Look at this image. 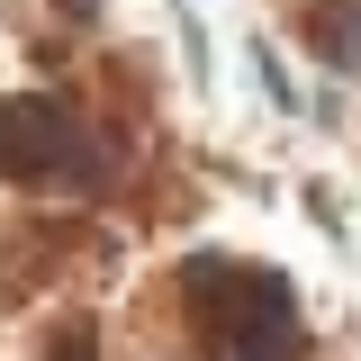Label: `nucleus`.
I'll return each instance as SVG.
<instances>
[{"instance_id":"obj_1","label":"nucleus","mask_w":361,"mask_h":361,"mask_svg":"<svg viewBox=\"0 0 361 361\" xmlns=\"http://www.w3.org/2000/svg\"><path fill=\"white\" fill-rule=\"evenodd\" d=\"M172 325L208 361H307V316L289 271L244 262V253H190L172 271Z\"/></svg>"},{"instance_id":"obj_2","label":"nucleus","mask_w":361,"mask_h":361,"mask_svg":"<svg viewBox=\"0 0 361 361\" xmlns=\"http://www.w3.org/2000/svg\"><path fill=\"white\" fill-rule=\"evenodd\" d=\"M0 180L9 190H99L109 145L90 127V109L54 99V90H9L0 99Z\"/></svg>"},{"instance_id":"obj_3","label":"nucleus","mask_w":361,"mask_h":361,"mask_svg":"<svg viewBox=\"0 0 361 361\" xmlns=\"http://www.w3.org/2000/svg\"><path fill=\"white\" fill-rule=\"evenodd\" d=\"M298 37L316 45V63L361 73V0H298Z\"/></svg>"},{"instance_id":"obj_4","label":"nucleus","mask_w":361,"mask_h":361,"mask_svg":"<svg viewBox=\"0 0 361 361\" xmlns=\"http://www.w3.org/2000/svg\"><path fill=\"white\" fill-rule=\"evenodd\" d=\"M37 361H99V325H90V316H63V325L45 334Z\"/></svg>"}]
</instances>
